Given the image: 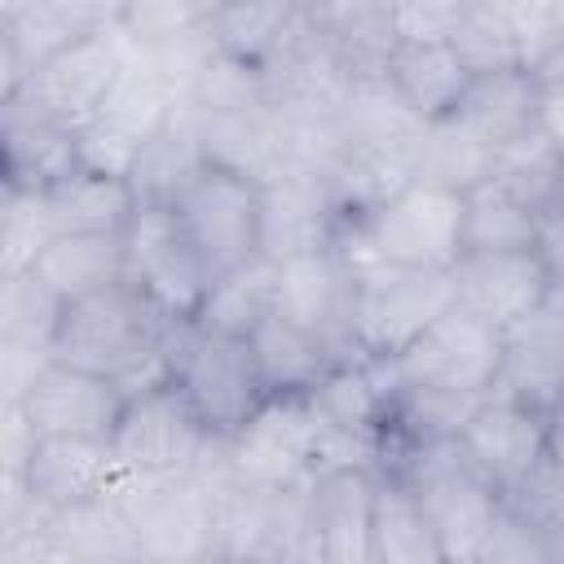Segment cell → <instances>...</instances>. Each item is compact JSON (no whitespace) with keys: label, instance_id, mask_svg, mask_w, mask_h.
<instances>
[{"label":"cell","instance_id":"cell-47","mask_svg":"<svg viewBox=\"0 0 564 564\" xmlns=\"http://www.w3.org/2000/svg\"><path fill=\"white\" fill-rule=\"evenodd\" d=\"M529 70H533L538 84H564V13H560V22H555V31L546 35V44L533 53Z\"/></svg>","mask_w":564,"mask_h":564},{"label":"cell","instance_id":"cell-10","mask_svg":"<svg viewBox=\"0 0 564 564\" xmlns=\"http://www.w3.org/2000/svg\"><path fill=\"white\" fill-rule=\"evenodd\" d=\"M212 441L216 432L198 419L181 383L167 375L128 392L110 436V454L132 471H194L207 458Z\"/></svg>","mask_w":564,"mask_h":564},{"label":"cell","instance_id":"cell-29","mask_svg":"<svg viewBox=\"0 0 564 564\" xmlns=\"http://www.w3.org/2000/svg\"><path fill=\"white\" fill-rule=\"evenodd\" d=\"M123 269H128L123 234H53L48 247L31 264V273L62 304L123 282Z\"/></svg>","mask_w":564,"mask_h":564},{"label":"cell","instance_id":"cell-12","mask_svg":"<svg viewBox=\"0 0 564 564\" xmlns=\"http://www.w3.org/2000/svg\"><path fill=\"white\" fill-rule=\"evenodd\" d=\"M176 110H181V101H176L172 84L132 44V57H128L123 75L115 79V88L106 93V101L97 106V115L75 128V137H79V163L128 176V167L141 154V145Z\"/></svg>","mask_w":564,"mask_h":564},{"label":"cell","instance_id":"cell-3","mask_svg":"<svg viewBox=\"0 0 564 564\" xmlns=\"http://www.w3.org/2000/svg\"><path fill=\"white\" fill-rule=\"evenodd\" d=\"M388 467L414 485V494H419V502H423V511L441 538L445 564H476L480 546H485V538L502 511V489L471 458L463 436L410 445Z\"/></svg>","mask_w":564,"mask_h":564},{"label":"cell","instance_id":"cell-13","mask_svg":"<svg viewBox=\"0 0 564 564\" xmlns=\"http://www.w3.org/2000/svg\"><path fill=\"white\" fill-rule=\"evenodd\" d=\"M225 463L247 485H295L317 471V414L304 392H269L264 405L225 436Z\"/></svg>","mask_w":564,"mask_h":564},{"label":"cell","instance_id":"cell-2","mask_svg":"<svg viewBox=\"0 0 564 564\" xmlns=\"http://www.w3.org/2000/svg\"><path fill=\"white\" fill-rule=\"evenodd\" d=\"M335 247L348 260L449 269L463 256V194L427 181H405L361 216H344Z\"/></svg>","mask_w":564,"mask_h":564},{"label":"cell","instance_id":"cell-15","mask_svg":"<svg viewBox=\"0 0 564 564\" xmlns=\"http://www.w3.org/2000/svg\"><path fill=\"white\" fill-rule=\"evenodd\" d=\"M123 401H128V388L119 379L79 370L57 357H48L18 397L35 436H88V441L115 436Z\"/></svg>","mask_w":564,"mask_h":564},{"label":"cell","instance_id":"cell-36","mask_svg":"<svg viewBox=\"0 0 564 564\" xmlns=\"http://www.w3.org/2000/svg\"><path fill=\"white\" fill-rule=\"evenodd\" d=\"M494 154L498 150L485 145L458 115H445V119H436V123L423 128L419 159H414V181H427V185L467 194L471 185L489 181Z\"/></svg>","mask_w":564,"mask_h":564},{"label":"cell","instance_id":"cell-51","mask_svg":"<svg viewBox=\"0 0 564 564\" xmlns=\"http://www.w3.org/2000/svg\"><path fill=\"white\" fill-rule=\"evenodd\" d=\"M300 4H304V9H313V0H300Z\"/></svg>","mask_w":564,"mask_h":564},{"label":"cell","instance_id":"cell-23","mask_svg":"<svg viewBox=\"0 0 564 564\" xmlns=\"http://www.w3.org/2000/svg\"><path fill=\"white\" fill-rule=\"evenodd\" d=\"M383 79L414 119L436 123L458 110L476 75L467 70V62L454 53L449 40H401L383 66Z\"/></svg>","mask_w":564,"mask_h":564},{"label":"cell","instance_id":"cell-30","mask_svg":"<svg viewBox=\"0 0 564 564\" xmlns=\"http://www.w3.org/2000/svg\"><path fill=\"white\" fill-rule=\"evenodd\" d=\"M538 93H542V84L533 79L529 66L476 75L454 115H458L485 145L502 150V145L520 141L524 132L538 128Z\"/></svg>","mask_w":564,"mask_h":564},{"label":"cell","instance_id":"cell-26","mask_svg":"<svg viewBox=\"0 0 564 564\" xmlns=\"http://www.w3.org/2000/svg\"><path fill=\"white\" fill-rule=\"evenodd\" d=\"M308 13L352 79L383 75L392 48L401 44L397 0H313Z\"/></svg>","mask_w":564,"mask_h":564},{"label":"cell","instance_id":"cell-18","mask_svg":"<svg viewBox=\"0 0 564 564\" xmlns=\"http://www.w3.org/2000/svg\"><path fill=\"white\" fill-rule=\"evenodd\" d=\"M463 445L494 476V485L507 494L551 454V414L494 388L471 410V419L463 427Z\"/></svg>","mask_w":564,"mask_h":564},{"label":"cell","instance_id":"cell-21","mask_svg":"<svg viewBox=\"0 0 564 564\" xmlns=\"http://www.w3.org/2000/svg\"><path fill=\"white\" fill-rule=\"evenodd\" d=\"M115 454L110 441H88V436H35L26 463L18 476L26 498L44 507H70L79 498H93L110 485L115 476Z\"/></svg>","mask_w":564,"mask_h":564},{"label":"cell","instance_id":"cell-41","mask_svg":"<svg viewBox=\"0 0 564 564\" xmlns=\"http://www.w3.org/2000/svg\"><path fill=\"white\" fill-rule=\"evenodd\" d=\"M502 502L516 516H524L533 529H542L560 546V560H564V463L560 458L546 454L520 485L502 494Z\"/></svg>","mask_w":564,"mask_h":564},{"label":"cell","instance_id":"cell-34","mask_svg":"<svg viewBox=\"0 0 564 564\" xmlns=\"http://www.w3.org/2000/svg\"><path fill=\"white\" fill-rule=\"evenodd\" d=\"M203 163H207V150H203V137H198V123L185 110H176L141 145V154L128 167V181H132L141 203H176V194L198 176Z\"/></svg>","mask_w":564,"mask_h":564},{"label":"cell","instance_id":"cell-49","mask_svg":"<svg viewBox=\"0 0 564 564\" xmlns=\"http://www.w3.org/2000/svg\"><path fill=\"white\" fill-rule=\"evenodd\" d=\"M551 458L564 463V405L551 414Z\"/></svg>","mask_w":564,"mask_h":564},{"label":"cell","instance_id":"cell-24","mask_svg":"<svg viewBox=\"0 0 564 564\" xmlns=\"http://www.w3.org/2000/svg\"><path fill=\"white\" fill-rule=\"evenodd\" d=\"M137 189L119 172L101 167H70L44 185V207L57 234H123L137 212Z\"/></svg>","mask_w":564,"mask_h":564},{"label":"cell","instance_id":"cell-33","mask_svg":"<svg viewBox=\"0 0 564 564\" xmlns=\"http://www.w3.org/2000/svg\"><path fill=\"white\" fill-rule=\"evenodd\" d=\"M247 339H251V352H256V366L269 392H308L335 366V352L313 330H304L278 308Z\"/></svg>","mask_w":564,"mask_h":564},{"label":"cell","instance_id":"cell-9","mask_svg":"<svg viewBox=\"0 0 564 564\" xmlns=\"http://www.w3.org/2000/svg\"><path fill=\"white\" fill-rule=\"evenodd\" d=\"M172 207L185 234L194 238L198 256L207 260L212 278L260 256V207H264L260 176L207 159Z\"/></svg>","mask_w":564,"mask_h":564},{"label":"cell","instance_id":"cell-20","mask_svg":"<svg viewBox=\"0 0 564 564\" xmlns=\"http://www.w3.org/2000/svg\"><path fill=\"white\" fill-rule=\"evenodd\" d=\"M4 119V185H31L44 189L62 172L79 167V137L70 123L53 119L22 93H4L0 101Z\"/></svg>","mask_w":564,"mask_h":564},{"label":"cell","instance_id":"cell-28","mask_svg":"<svg viewBox=\"0 0 564 564\" xmlns=\"http://www.w3.org/2000/svg\"><path fill=\"white\" fill-rule=\"evenodd\" d=\"M304 18L308 9L300 0H220L207 13V31L220 53L264 70L295 40Z\"/></svg>","mask_w":564,"mask_h":564},{"label":"cell","instance_id":"cell-14","mask_svg":"<svg viewBox=\"0 0 564 564\" xmlns=\"http://www.w3.org/2000/svg\"><path fill=\"white\" fill-rule=\"evenodd\" d=\"M278 313H286L291 322L313 330L335 352V361L361 357L357 335H352L357 264L335 242L278 264Z\"/></svg>","mask_w":564,"mask_h":564},{"label":"cell","instance_id":"cell-16","mask_svg":"<svg viewBox=\"0 0 564 564\" xmlns=\"http://www.w3.org/2000/svg\"><path fill=\"white\" fill-rule=\"evenodd\" d=\"M454 300L498 330L520 326L538 313L551 286V256L533 251H463L454 264Z\"/></svg>","mask_w":564,"mask_h":564},{"label":"cell","instance_id":"cell-35","mask_svg":"<svg viewBox=\"0 0 564 564\" xmlns=\"http://www.w3.org/2000/svg\"><path fill=\"white\" fill-rule=\"evenodd\" d=\"M542 247V216L494 176L463 194V251H533Z\"/></svg>","mask_w":564,"mask_h":564},{"label":"cell","instance_id":"cell-22","mask_svg":"<svg viewBox=\"0 0 564 564\" xmlns=\"http://www.w3.org/2000/svg\"><path fill=\"white\" fill-rule=\"evenodd\" d=\"M304 397H308V405H313L322 427L357 436V441H370V445L383 449L392 388H388V379H383L375 357H344V361H335Z\"/></svg>","mask_w":564,"mask_h":564},{"label":"cell","instance_id":"cell-27","mask_svg":"<svg viewBox=\"0 0 564 564\" xmlns=\"http://www.w3.org/2000/svg\"><path fill=\"white\" fill-rule=\"evenodd\" d=\"M370 560L375 564H445L441 538H436L414 485L392 467H379V485H375Z\"/></svg>","mask_w":564,"mask_h":564},{"label":"cell","instance_id":"cell-48","mask_svg":"<svg viewBox=\"0 0 564 564\" xmlns=\"http://www.w3.org/2000/svg\"><path fill=\"white\" fill-rule=\"evenodd\" d=\"M538 317L551 322L564 335V269H555V264H551V286H546V295L538 304Z\"/></svg>","mask_w":564,"mask_h":564},{"label":"cell","instance_id":"cell-1","mask_svg":"<svg viewBox=\"0 0 564 564\" xmlns=\"http://www.w3.org/2000/svg\"><path fill=\"white\" fill-rule=\"evenodd\" d=\"M185 322H167L132 282H115L84 300L62 304L53 357L79 370L119 379L128 392L167 379V348Z\"/></svg>","mask_w":564,"mask_h":564},{"label":"cell","instance_id":"cell-25","mask_svg":"<svg viewBox=\"0 0 564 564\" xmlns=\"http://www.w3.org/2000/svg\"><path fill=\"white\" fill-rule=\"evenodd\" d=\"M494 388L542 414H555L564 405V335L538 313L502 330V366Z\"/></svg>","mask_w":564,"mask_h":564},{"label":"cell","instance_id":"cell-39","mask_svg":"<svg viewBox=\"0 0 564 564\" xmlns=\"http://www.w3.org/2000/svg\"><path fill=\"white\" fill-rule=\"evenodd\" d=\"M489 176L498 185H507L516 198H524L529 207H538V216H542L546 198L564 181V154L533 128V132H524L520 141H511V145H502L494 154V172Z\"/></svg>","mask_w":564,"mask_h":564},{"label":"cell","instance_id":"cell-4","mask_svg":"<svg viewBox=\"0 0 564 564\" xmlns=\"http://www.w3.org/2000/svg\"><path fill=\"white\" fill-rule=\"evenodd\" d=\"M106 494L123 507L141 533L145 560L185 564L212 560L216 538V494L203 471H132L115 467Z\"/></svg>","mask_w":564,"mask_h":564},{"label":"cell","instance_id":"cell-11","mask_svg":"<svg viewBox=\"0 0 564 564\" xmlns=\"http://www.w3.org/2000/svg\"><path fill=\"white\" fill-rule=\"evenodd\" d=\"M128 57H132V40L123 35V26L119 22H101V26H88V31L70 35L62 48H53L9 93H22L40 110H48L53 119L79 128V123H88L97 115V106L106 101V93L123 75Z\"/></svg>","mask_w":564,"mask_h":564},{"label":"cell","instance_id":"cell-32","mask_svg":"<svg viewBox=\"0 0 564 564\" xmlns=\"http://www.w3.org/2000/svg\"><path fill=\"white\" fill-rule=\"evenodd\" d=\"M273 308H278V260L251 256L212 278L194 313V326L220 330V335H251Z\"/></svg>","mask_w":564,"mask_h":564},{"label":"cell","instance_id":"cell-6","mask_svg":"<svg viewBox=\"0 0 564 564\" xmlns=\"http://www.w3.org/2000/svg\"><path fill=\"white\" fill-rule=\"evenodd\" d=\"M352 264H357L352 335L361 357H375V361L397 357L454 304L449 269H410V264H383V260H352Z\"/></svg>","mask_w":564,"mask_h":564},{"label":"cell","instance_id":"cell-8","mask_svg":"<svg viewBox=\"0 0 564 564\" xmlns=\"http://www.w3.org/2000/svg\"><path fill=\"white\" fill-rule=\"evenodd\" d=\"M498 366H502V330L467 313L458 300L397 357L379 361L388 388L423 383V388H449V392H494Z\"/></svg>","mask_w":564,"mask_h":564},{"label":"cell","instance_id":"cell-43","mask_svg":"<svg viewBox=\"0 0 564 564\" xmlns=\"http://www.w3.org/2000/svg\"><path fill=\"white\" fill-rule=\"evenodd\" d=\"M115 22L123 26V35L132 44H159L167 35H181L198 22H207V18L194 0H123Z\"/></svg>","mask_w":564,"mask_h":564},{"label":"cell","instance_id":"cell-7","mask_svg":"<svg viewBox=\"0 0 564 564\" xmlns=\"http://www.w3.org/2000/svg\"><path fill=\"white\" fill-rule=\"evenodd\" d=\"M123 282H132L167 322H194L212 286V269L172 203H137L132 220L123 225Z\"/></svg>","mask_w":564,"mask_h":564},{"label":"cell","instance_id":"cell-5","mask_svg":"<svg viewBox=\"0 0 564 564\" xmlns=\"http://www.w3.org/2000/svg\"><path fill=\"white\" fill-rule=\"evenodd\" d=\"M167 375L181 383V392L216 436H234L269 397L251 339L203 330L194 322L176 326L167 348Z\"/></svg>","mask_w":564,"mask_h":564},{"label":"cell","instance_id":"cell-37","mask_svg":"<svg viewBox=\"0 0 564 564\" xmlns=\"http://www.w3.org/2000/svg\"><path fill=\"white\" fill-rule=\"evenodd\" d=\"M53 234L57 229L48 220L44 189L4 185V194H0V278L26 273Z\"/></svg>","mask_w":564,"mask_h":564},{"label":"cell","instance_id":"cell-17","mask_svg":"<svg viewBox=\"0 0 564 564\" xmlns=\"http://www.w3.org/2000/svg\"><path fill=\"white\" fill-rule=\"evenodd\" d=\"M264 185V207H260V256L269 260H291L317 247H330L339 234V198L330 176L322 172H304V167H286Z\"/></svg>","mask_w":564,"mask_h":564},{"label":"cell","instance_id":"cell-46","mask_svg":"<svg viewBox=\"0 0 564 564\" xmlns=\"http://www.w3.org/2000/svg\"><path fill=\"white\" fill-rule=\"evenodd\" d=\"M538 132L564 154V84H542V93H538Z\"/></svg>","mask_w":564,"mask_h":564},{"label":"cell","instance_id":"cell-31","mask_svg":"<svg viewBox=\"0 0 564 564\" xmlns=\"http://www.w3.org/2000/svg\"><path fill=\"white\" fill-rule=\"evenodd\" d=\"M57 542L66 564H110V560H145L141 533L123 516V507L101 489L70 507H53Z\"/></svg>","mask_w":564,"mask_h":564},{"label":"cell","instance_id":"cell-42","mask_svg":"<svg viewBox=\"0 0 564 564\" xmlns=\"http://www.w3.org/2000/svg\"><path fill=\"white\" fill-rule=\"evenodd\" d=\"M476 564H564V560H560V546L542 529H533L524 516H516L502 502Z\"/></svg>","mask_w":564,"mask_h":564},{"label":"cell","instance_id":"cell-50","mask_svg":"<svg viewBox=\"0 0 564 564\" xmlns=\"http://www.w3.org/2000/svg\"><path fill=\"white\" fill-rule=\"evenodd\" d=\"M542 251L551 256V264H555V269H564V234H560V238H551V242H542Z\"/></svg>","mask_w":564,"mask_h":564},{"label":"cell","instance_id":"cell-44","mask_svg":"<svg viewBox=\"0 0 564 564\" xmlns=\"http://www.w3.org/2000/svg\"><path fill=\"white\" fill-rule=\"evenodd\" d=\"M480 0H397L401 40H449Z\"/></svg>","mask_w":564,"mask_h":564},{"label":"cell","instance_id":"cell-40","mask_svg":"<svg viewBox=\"0 0 564 564\" xmlns=\"http://www.w3.org/2000/svg\"><path fill=\"white\" fill-rule=\"evenodd\" d=\"M449 44H454V53L467 62L471 75H494V70H516V66H524V48H520L516 31H511L489 4H476V9L458 22V31L449 35Z\"/></svg>","mask_w":564,"mask_h":564},{"label":"cell","instance_id":"cell-19","mask_svg":"<svg viewBox=\"0 0 564 564\" xmlns=\"http://www.w3.org/2000/svg\"><path fill=\"white\" fill-rule=\"evenodd\" d=\"M379 467H317L308 476L313 498V546L322 564H375L370 520H375Z\"/></svg>","mask_w":564,"mask_h":564},{"label":"cell","instance_id":"cell-38","mask_svg":"<svg viewBox=\"0 0 564 564\" xmlns=\"http://www.w3.org/2000/svg\"><path fill=\"white\" fill-rule=\"evenodd\" d=\"M62 317V300L26 269L0 282V339L26 348H53V330ZM53 357V352H48Z\"/></svg>","mask_w":564,"mask_h":564},{"label":"cell","instance_id":"cell-45","mask_svg":"<svg viewBox=\"0 0 564 564\" xmlns=\"http://www.w3.org/2000/svg\"><path fill=\"white\" fill-rule=\"evenodd\" d=\"M480 4H489L516 31V40L524 48V66L533 62V53L546 44V35L555 31V22L564 13V0H480Z\"/></svg>","mask_w":564,"mask_h":564}]
</instances>
